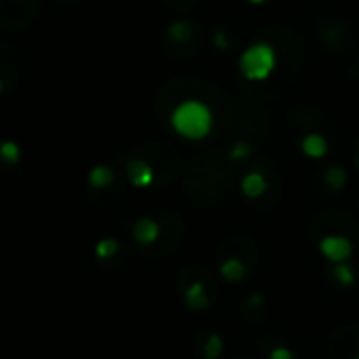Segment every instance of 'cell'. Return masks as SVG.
<instances>
[{
	"mask_svg": "<svg viewBox=\"0 0 359 359\" xmlns=\"http://www.w3.org/2000/svg\"><path fill=\"white\" fill-rule=\"evenodd\" d=\"M215 124L212 111L204 101L185 99L170 114V126L187 141H202L210 135Z\"/></svg>",
	"mask_w": 359,
	"mask_h": 359,
	"instance_id": "obj_1",
	"label": "cell"
},
{
	"mask_svg": "<svg viewBox=\"0 0 359 359\" xmlns=\"http://www.w3.org/2000/svg\"><path fill=\"white\" fill-rule=\"evenodd\" d=\"M177 292L191 311H204L212 303L215 294L212 276L200 265H189L177 278Z\"/></svg>",
	"mask_w": 359,
	"mask_h": 359,
	"instance_id": "obj_2",
	"label": "cell"
},
{
	"mask_svg": "<svg viewBox=\"0 0 359 359\" xmlns=\"http://www.w3.org/2000/svg\"><path fill=\"white\" fill-rule=\"evenodd\" d=\"M278 63L276 48L267 42H255L240 55V72L250 82L267 80Z\"/></svg>",
	"mask_w": 359,
	"mask_h": 359,
	"instance_id": "obj_3",
	"label": "cell"
},
{
	"mask_svg": "<svg viewBox=\"0 0 359 359\" xmlns=\"http://www.w3.org/2000/svg\"><path fill=\"white\" fill-rule=\"evenodd\" d=\"M158 221H160V238H158V242L154 246H149V248L139 250V255L145 257V259H164V257L172 255L183 242L185 229H183V223L179 221V217H175V215H158Z\"/></svg>",
	"mask_w": 359,
	"mask_h": 359,
	"instance_id": "obj_4",
	"label": "cell"
},
{
	"mask_svg": "<svg viewBox=\"0 0 359 359\" xmlns=\"http://www.w3.org/2000/svg\"><path fill=\"white\" fill-rule=\"evenodd\" d=\"M95 257H97V263H99L105 271H116V269H120V267L126 263L128 252H126V248L122 246L120 240L105 238V240H101V242L95 246Z\"/></svg>",
	"mask_w": 359,
	"mask_h": 359,
	"instance_id": "obj_5",
	"label": "cell"
},
{
	"mask_svg": "<svg viewBox=\"0 0 359 359\" xmlns=\"http://www.w3.org/2000/svg\"><path fill=\"white\" fill-rule=\"evenodd\" d=\"M124 170H126L128 183H130L133 187H137V189H147V187H151V185L156 183V179H158V177H156V166H154L147 158H143V156L130 158V160L126 162Z\"/></svg>",
	"mask_w": 359,
	"mask_h": 359,
	"instance_id": "obj_6",
	"label": "cell"
},
{
	"mask_svg": "<svg viewBox=\"0 0 359 359\" xmlns=\"http://www.w3.org/2000/svg\"><path fill=\"white\" fill-rule=\"evenodd\" d=\"M194 351L200 359H219L223 353V339L215 330L204 328L194 337Z\"/></svg>",
	"mask_w": 359,
	"mask_h": 359,
	"instance_id": "obj_7",
	"label": "cell"
},
{
	"mask_svg": "<svg viewBox=\"0 0 359 359\" xmlns=\"http://www.w3.org/2000/svg\"><path fill=\"white\" fill-rule=\"evenodd\" d=\"M133 238H135L139 250L154 246L158 242V238H160V221H158V217H141L133 225Z\"/></svg>",
	"mask_w": 359,
	"mask_h": 359,
	"instance_id": "obj_8",
	"label": "cell"
},
{
	"mask_svg": "<svg viewBox=\"0 0 359 359\" xmlns=\"http://www.w3.org/2000/svg\"><path fill=\"white\" fill-rule=\"evenodd\" d=\"M320 248H322L324 257L332 263H345V261H349V257L353 252V244L345 236H326L320 242Z\"/></svg>",
	"mask_w": 359,
	"mask_h": 359,
	"instance_id": "obj_9",
	"label": "cell"
},
{
	"mask_svg": "<svg viewBox=\"0 0 359 359\" xmlns=\"http://www.w3.org/2000/svg\"><path fill=\"white\" fill-rule=\"evenodd\" d=\"M116 181H118V175L109 164H97L88 172V185L95 191H107L116 185Z\"/></svg>",
	"mask_w": 359,
	"mask_h": 359,
	"instance_id": "obj_10",
	"label": "cell"
},
{
	"mask_svg": "<svg viewBox=\"0 0 359 359\" xmlns=\"http://www.w3.org/2000/svg\"><path fill=\"white\" fill-rule=\"evenodd\" d=\"M221 263V276L227 280V282H242L248 273V265L244 259H238V257H225L219 261Z\"/></svg>",
	"mask_w": 359,
	"mask_h": 359,
	"instance_id": "obj_11",
	"label": "cell"
},
{
	"mask_svg": "<svg viewBox=\"0 0 359 359\" xmlns=\"http://www.w3.org/2000/svg\"><path fill=\"white\" fill-rule=\"evenodd\" d=\"M301 149L305 156H309L311 160H322L328 154V141L324 139V135L320 133H309L303 137L301 141Z\"/></svg>",
	"mask_w": 359,
	"mask_h": 359,
	"instance_id": "obj_12",
	"label": "cell"
},
{
	"mask_svg": "<svg viewBox=\"0 0 359 359\" xmlns=\"http://www.w3.org/2000/svg\"><path fill=\"white\" fill-rule=\"evenodd\" d=\"M265 191H267V179L259 170H252L242 179V194L246 198L255 200V198H261Z\"/></svg>",
	"mask_w": 359,
	"mask_h": 359,
	"instance_id": "obj_13",
	"label": "cell"
},
{
	"mask_svg": "<svg viewBox=\"0 0 359 359\" xmlns=\"http://www.w3.org/2000/svg\"><path fill=\"white\" fill-rule=\"evenodd\" d=\"M166 36H168V40H172L177 44L189 42L194 38V23L187 21V19H175V21L168 23Z\"/></svg>",
	"mask_w": 359,
	"mask_h": 359,
	"instance_id": "obj_14",
	"label": "cell"
},
{
	"mask_svg": "<svg viewBox=\"0 0 359 359\" xmlns=\"http://www.w3.org/2000/svg\"><path fill=\"white\" fill-rule=\"evenodd\" d=\"M0 160H2L6 166L19 164V160H21V147H19V143H15V141H11V139L2 141V143H0Z\"/></svg>",
	"mask_w": 359,
	"mask_h": 359,
	"instance_id": "obj_15",
	"label": "cell"
},
{
	"mask_svg": "<svg viewBox=\"0 0 359 359\" xmlns=\"http://www.w3.org/2000/svg\"><path fill=\"white\" fill-rule=\"evenodd\" d=\"M326 183L332 187V189H343L345 187V183H347V172H345V168H341V166H330L328 170H326Z\"/></svg>",
	"mask_w": 359,
	"mask_h": 359,
	"instance_id": "obj_16",
	"label": "cell"
},
{
	"mask_svg": "<svg viewBox=\"0 0 359 359\" xmlns=\"http://www.w3.org/2000/svg\"><path fill=\"white\" fill-rule=\"evenodd\" d=\"M332 276H334L337 282L343 284V286H349V284H353V280H355V273H353V269H351L347 263H339V265L332 269Z\"/></svg>",
	"mask_w": 359,
	"mask_h": 359,
	"instance_id": "obj_17",
	"label": "cell"
},
{
	"mask_svg": "<svg viewBox=\"0 0 359 359\" xmlns=\"http://www.w3.org/2000/svg\"><path fill=\"white\" fill-rule=\"evenodd\" d=\"M250 145L248 143H244V141H238L231 149H229V158L231 160H244V158H248L250 156Z\"/></svg>",
	"mask_w": 359,
	"mask_h": 359,
	"instance_id": "obj_18",
	"label": "cell"
},
{
	"mask_svg": "<svg viewBox=\"0 0 359 359\" xmlns=\"http://www.w3.org/2000/svg\"><path fill=\"white\" fill-rule=\"evenodd\" d=\"M271 359H294V358H292V353H290L288 349H284V347H278V349L271 353Z\"/></svg>",
	"mask_w": 359,
	"mask_h": 359,
	"instance_id": "obj_19",
	"label": "cell"
},
{
	"mask_svg": "<svg viewBox=\"0 0 359 359\" xmlns=\"http://www.w3.org/2000/svg\"><path fill=\"white\" fill-rule=\"evenodd\" d=\"M215 44H217L219 48H227V46H229V40L225 38L223 32H217V34H215Z\"/></svg>",
	"mask_w": 359,
	"mask_h": 359,
	"instance_id": "obj_20",
	"label": "cell"
},
{
	"mask_svg": "<svg viewBox=\"0 0 359 359\" xmlns=\"http://www.w3.org/2000/svg\"><path fill=\"white\" fill-rule=\"evenodd\" d=\"M248 2H250V4H263L265 0H248Z\"/></svg>",
	"mask_w": 359,
	"mask_h": 359,
	"instance_id": "obj_21",
	"label": "cell"
},
{
	"mask_svg": "<svg viewBox=\"0 0 359 359\" xmlns=\"http://www.w3.org/2000/svg\"><path fill=\"white\" fill-rule=\"evenodd\" d=\"M0 93H2V78H0Z\"/></svg>",
	"mask_w": 359,
	"mask_h": 359,
	"instance_id": "obj_22",
	"label": "cell"
},
{
	"mask_svg": "<svg viewBox=\"0 0 359 359\" xmlns=\"http://www.w3.org/2000/svg\"><path fill=\"white\" fill-rule=\"evenodd\" d=\"M353 359H359V351H358V353H355V355H353Z\"/></svg>",
	"mask_w": 359,
	"mask_h": 359,
	"instance_id": "obj_23",
	"label": "cell"
},
{
	"mask_svg": "<svg viewBox=\"0 0 359 359\" xmlns=\"http://www.w3.org/2000/svg\"><path fill=\"white\" fill-rule=\"evenodd\" d=\"M358 145H359V141H358Z\"/></svg>",
	"mask_w": 359,
	"mask_h": 359,
	"instance_id": "obj_24",
	"label": "cell"
}]
</instances>
